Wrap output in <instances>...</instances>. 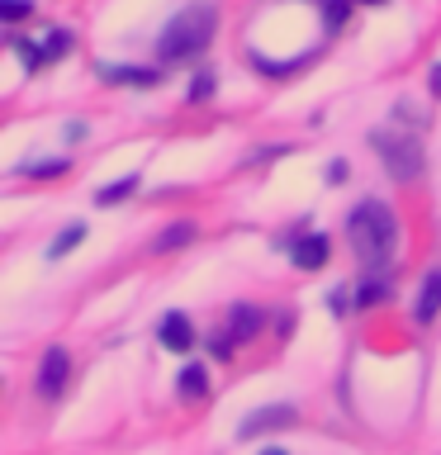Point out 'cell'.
Masks as SVG:
<instances>
[{
	"label": "cell",
	"instance_id": "2",
	"mask_svg": "<svg viewBox=\"0 0 441 455\" xmlns=\"http://www.w3.org/2000/svg\"><path fill=\"white\" fill-rule=\"evenodd\" d=\"M213 28H219V14L213 5H185L176 20L162 28V43H156V52H162V62H185V57L204 52Z\"/></svg>",
	"mask_w": 441,
	"mask_h": 455
},
{
	"label": "cell",
	"instance_id": "7",
	"mask_svg": "<svg viewBox=\"0 0 441 455\" xmlns=\"http://www.w3.org/2000/svg\"><path fill=\"white\" fill-rule=\"evenodd\" d=\"M162 347L166 351H190L195 347V327H190L185 313H166L162 318Z\"/></svg>",
	"mask_w": 441,
	"mask_h": 455
},
{
	"label": "cell",
	"instance_id": "3",
	"mask_svg": "<svg viewBox=\"0 0 441 455\" xmlns=\"http://www.w3.org/2000/svg\"><path fill=\"white\" fill-rule=\"evenodd\" d=\"M370 142L380 148V156H384V166L394 171V180H413L422 171V152H418V142H413L408 133H370Z\"/></svg>",
	"mask_w": 441,
	"mask_h": 455
},
{
	"label": "cell",
	"instance_id": "4",
	"mask_svg": "<svg viewBox=\"0 0 441 455\" xmlns=\"http://www.w3.org/2000/svg\"><path fill=\"white\" fill-rule=\"evenodd\" d=\"M261 332V313H256L252 304H237V313H233V327H223V332H213V341H209V351L213 355H233L247 337H256Z\"/></svg>",
	"mask_w": 441,
	"mask_h": 455
},
{
	"label": "cell",
	"instance_id": "6",
	"mask_svg": "<svg viewBox=\"0 0 441 455\" xmlns=\"http://www.w3.org/2000/svg\"><path fill=\"white\" fill-rule=\"evenodd\" d=\"M294 422V408L290 403H270V408H261V412H252L247 422H242V436H261V432H280V427H290Z\"/></svg>",
	"mask_w": 441,
	"mask_h": 455
},
{
	"label": "cell",
	"instance_id": "15",
	"mask_svg": "<svg viewBox=\"0 0 441 455\" xmlns=\"http://www.w3.org/2000/svg\"><path fill=\"white\" fill-rule=\"evenodd\" d=\"M128 190H133V176H128V180H119V185H105V190H100L95 199H100V204H114V199H124Z\"/></svg>",
	"mask_w": 441,
	"mask_h": 455
},
{
	"label": "cell",
	"instance_id": "17",
	"mask_svg": "<svg viewBox=\"0 0 441 455\" xmlns=\"http://www.w3.org/2000/svg\"><path fill=\"white\" fill-rule=\"evenodd\" d=\"M323 10H327V24H341V20H347V0H323Z\"/></svg>",
	"mask_w": 441,
	"mask_h": 455
},
{
	"label": "cell",
	"instance_id": "19",
	"mask_svg": "<svg viewBox=\"0 0 441 455\" xmlns=\"http://www.w3.org/2000/svg\"><path fill=\"white\" fill-rule=\"evenodd\" d=\"M432 91H437V95H441V67H437V71H432Z\"/></svg>",
	"mask_w": 441,
	"mask_h": 455
},
{
	"label": "cell",
	"instance_id": "8",
	"mask_svg": "<svg viewBox=\"0 0 441 455\" xmlns=\"http://www.w3.org/2000/svg\"><path fill=\"white\" fill-rule=\"evenodd\" d=\"M441 313V270H432V275L422 280V294H418V304H413V318L418 323H432Z\"/></svg>",
	"mask_w": 441,
	"mask_h": 455
},
{
	"label": "cell",
	"instance_id": "18",
	"mask_svg": "<svg viewBox=\"0 0 441 455\" xmlns=\"http://www.w3.org/2000/svg\"><path fill=\"white\" fill-rule=\"evenodd\" d=\"M327 180H347V162H333V166H327Z\"/></svg>",
	"mask_w": 441,
	"mask_h": 455
},
{
	"label": "cell",
	"instance_id": "12",
	"mask_svg": "<svg viewBox=\"0 0 441 455\" xmlns=\"http://www.w3.org/2000/svg\"><path fill=\"white\" fill-rule=\"evenodd\" d=\"M85 242V223H71V228H62V233L52 237V247H48V256H67L71 247H81Z\"/></svg>",
	"mask_w": 441,
	"mask_h": 455
},
{
	"label": "cell",
	"instance_id": "16",
	"mask_svg": "<svg viewBox=\"0 0 441 455\" xmlns=\"http://www.w3.org/2000/svg\"><path fill=\"white\" fill-rule=\"evenodd\" d=\"M0 14H5V24H20L24 14H34V5H28V0H5V10H0Z\"/></svg>",
	"mask_w": 441,
	"mask_h": 455
},
{
	"label": "cell",
	"instance_id": "13",
	"mask_svg": "<svg viewBox=\"0 0 441 455\" xmlns=\"http://www.w3.org/2000/svg\"><path fill=\"white\" fill-rule=\"evenodd\" d=\"M195 237V223H171V233L156 237V251H171V247H180V242H190Z\"/></svg>",
	"mask_w": 441,
	"mask_h": 455
},
{
	"label": "cell",
	"instance_id": "14",
	"mask_svg": "<svg viewBox=\"0 0 441 455\" xmlns=\"http://www.w3.org/2000/svg\"><path fill=\"white\" fill-rule=\"evenodd\" d=\"M20 171H24V176H38V180H48V176H62V171H67V162H24Z\"/></svg>",
	"mask_w": 441,
	"mask_h": 455
},
{
	"label": "cell",
	"instance_id": "5",
	"mask_svg": "<svg viewBox=\"0 0 441 455\" xmlns=\"http://www.w3.org/2000/svg\"><path fill=\"white\" fill-rule=\"evenodd\" d=\"M67 379H71V355H67L62 347H48V355H43V365H38L34 389H38L43 398H62Z\"/></svg>",
	"mask_w": 441,
	"mask_h": 455
},
{
	"label": "cell",
	"instance_id": "21",
	"mask_svg": "<svg viewBox=\"0 0 441 455\" xmlns=\"http://www.w3.org/2000/svg\"><path fill=\"white\" fill-rule=\"evenodd\" d=\"M361 5H384V0H361Z\"/></svg>",
	"mask_w": 441,
	"mask_h": 455
},
{
	"label": "cell",
	"instance_id": "9",
	"mask_svg": "<svg viewBox=\"0 0 441 455\" xmlns=\"http://www.w3.org/2000/svg\"><path fill=\"white\" fill-rule=\"evenodd\" d=\"M294 266H299V270H318V266H327V237L309 233L304 242H294Z\"/></svg>",
	"mask_w": 441,
	"mask_h": 455
},
{
	"label": "cell",
	"instance_id": "10",
	"mask_svg": "<svg viewBox=\"0 0 441 455\" xmlns=\"http://www.w3.org/2000/svg\"><path fill=\"white\" fill-rule=\"evenodd\" d=\"M105 81L109 85H162L156 71H142V67H105Z\"/></svg>",
	"mask_w": 441,
	"mask_h": 455
},
{
	"label": "cell",
	"instance_id": "1",
	"mask_svg": "<svg viewBox=\"0 0 441 455\" xmlns=\"http://www.w3.org/2000/svg\"><path fill=\"white\" fill-rule=\"evenodd\" d=\"M347 237H351L356 256H361L370 270H380L384 261H389L394 242H398V219H394V209L380 204V199H365V204H356L351 219H347Z\"/></svg>",
	"mask_w": 441,
	"mask_h": 455
},
{
	"label": "cell",
	"instance_id": "20",
	"mask_svg": "<svg viewBox=\"0 0 441 455\" xmlns=\"http://www.w3.org/2000/svg\"><path fill=\"white\" fill-rule=\"evenodd\" d=\"M261 455H285V451H276V446H266V451H261Z\"/></svg>",
	"mask_w": 441,
	"mask_h": 455
},
{
	"label": "cell",
	"instance_id": "11",
	"mask_svg": "<svg viewBox=\"0 0 441 455\" xmlns=\"http://www.w3.org/2000/svg\"><path fill=\"white\" fill-rule=\"evenodd\" d=\"M209 394V375H204V365H185L180 370V398H204Z\"/></svg>",
	"mask_w": 441,
	"mask_h": 455
}]
</instances>
